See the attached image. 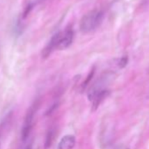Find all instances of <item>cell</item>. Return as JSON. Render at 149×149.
<instances>
[{"label":"cell","instance_id":"8","mask_svg":"<svg viewBox=\"0 0 149 149\" xmlns=\"http://www.w3.org/2000/svg\"><path fill=\"white\" fill-rule=\"evenodd\" d=\"M116 149H123L122 147H118V148H116Z\"/></svg>","mask_w":149,"mask_h":149},{"label":"cell","instance_id":"7","mask_svg":"<svg viewBox=\"0 0 149 149\" xmlns=\"http://www.w3.org/2000/svg\"><path fill=\"white\" fill-rule=\"evenodd\" d=\"M26 149H32V146H27Z\"/></svg>","mask_w":149,"mask_h":149},{"label":"cell","instance_id":"4","mask_svg":"<svg viewBox=\"0 0 149 149\" xmlns=\"http://www.w3.org/2000/svg\"><path fill=\"white\" fill-rule=\"evenodd\" d=\"M58 37H59V33H56L51 38V40L48 41V43L47 44V46L45 47V48L42 51V56L44 58L48 57L54 51L57 50V47H58Z\"/></svg>","mask_w":149,"mask_h":149},{"label":"cell","instance_id":"6","mask_svg":"<svg viewBox=\"0 0 149 149\" xmlns=\"http://www.w3.org/2000/svg\"><path fill=\"white\" fill-rule=\"evenodd\" d=\"M54 137H55V128L52 127L48 130L47 136H46V140H45V149H47L48 147H50L54 140Z\"/></svg>","mask_w":149,"mask_h":149},{"label":"cell","instance_id":"9","mask_svg":"<svg viewBox=\"0 0 149 149\" xmlns=\"http://www.w3.org/2000/svg\"><path fill=\"white\" fill-rule=\"evenodd\" d=\"M148 72H149V68H148Z\"/></svg>","mask_w":149,"mask_h":149},{"label":"cell","instance_id":"2","mask_svg":"<svg viewBox=\"0 0 149 149\" xmlns=\"http://www.w3.org/2000/svg\"><path fill=\"white\" fill-rule=\"evenodd\" d=\"M39 106H40V102L35 101L30 106V108L28 109V111L26 114L24 123H23V125L21 128V139L23 141H26L28 139V137H29V135L33 130V127L34 125L35 115L38 111Z\"/></svg>","mask_w":149,"mask_h":149},{"label":"cell","instance_id":"1","mask_svg":"<svg viewBox=\"0 0 149 149\" xmlns=\"http://www.w3.org/2000/svg\"><path fill=\"white\" fill-rule=\"evenodd\" d=\"M103 19L104 13L101 10H92L82 18L80 21V30L84 33L93 32L101 25Z\"/></svg>","mask_w":149,"mask_h":149},{"label":"cell","instance_id":"5","mask_svg":"<svg viewBox=\"0 0 149 149\" xmlns=\"http://www.w3.org/2000/svg\"><path fill=\"white\" fill-rule=\"evenodd\" d=\"M76 145V137L74 135H66L61 138L58 144V149H73Z\"/></svg>","mask_w":149,"mask_h":149},{"label":"cell","instance_id":"3","mask_svg":"<svg viewBox=\"0 0 149 149\" xmlns=\"http://www.w3.org/2000/svg\"><path fill=\"white\" fill-rule=\"evenodd\" d=\"M74 31L72 28H67L62 32H59L57 50H64L71 46L74 40Z\"/></svg>","mask_w":149,"mask_h":149}]
</instances>
